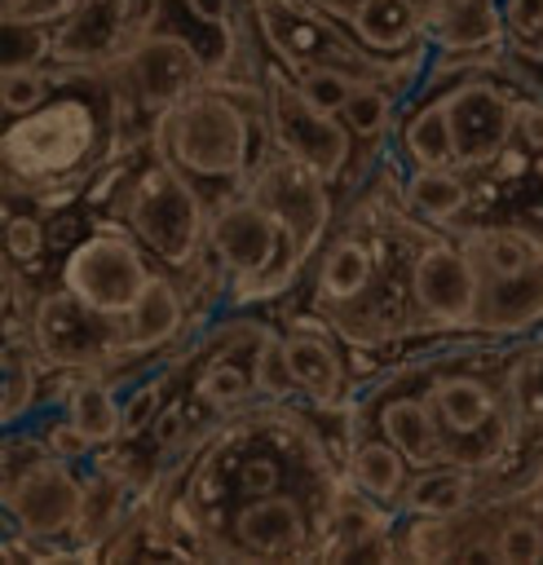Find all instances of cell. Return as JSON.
<instances>
[{
	"mask_svg": "<svg viewBox=\"0 0 543 565\" xmlns=\"http://www.w3.org/2000/svg\"><path fill=\"white\" fill-rule=\"evenodd\" d=\"M503 9V49L525 62V66H543V0H499Z\"/></svg>",
	"mask_w": 543,
	"mask_h": 565,
	"instance_id": "83f0119b",
	"label": "cell"
},
{
	"mask_svg": "<svg viewBox=\"0 0 543 565\" xmlns=\"http://www.w3.org/2000/svg\"><path fill=\"white\" fill-rule=\"evenodd\" d=\"M31 428L40 433V441L57 455V459H66V463H79V468H88L93 463V455H97V446L71 424V415L62 411V406H49V411H35L31 415Z\"/></svg>",
	"mask_w": 543,
	"mask_h": 565,
	"instance_id": "f1b7e54d",
	"label": "cell"
},
{
	"mask_svg": "<svg viewBox=\"0 0 543 565\" xmlns=\"http://www.w3.org/2000/svg\"><path fill=\"white\" fill-rule=\"evenodd\" d=\"M402 106H406V97H402L397 88L375 84V79H358V88H353V97L344 102L340 119L349 124V132L358 137L362 150H375V146L393 132Z\"/></svg>",
	"mask_w": 543,
	"mask_h": 565,
	"instance_id": "d4e9b609",
	"label": "cell"
},
{
	"mask_svg": "<svg viewBox=\"0 0 543 565\" xmlns=\"http://www.w3.org/2000/svg\"><path fill=\"white\" fill-rule=\"evenodd\" d=\"M543 327V260L503 278H481L472 331L490 340H517Z\"/></svg>",
	"mask_w": 543,
	"mask_h": 565,
	"instance_id": "9a60e30c",
	"label": "cell"
},
{
	"mask_svg": "<svg viewBox=\"0 0 543 565\" xmlns=\"http://www.w3.org/2000/svg\"><path fill=\"white\" fill-rule=\"evenodd\" d=\"M459 238L477 265V278H503L543 260V230L525 221H472L459 230Z\"/></svg>",
	"mask_w": 543,
	"mask_h": 565,
	"instance_id": "7402d4cb",
	"label": "cell"
},
{
	"mask_svg": "<svg viewBox=\"0 0 543 565\" xmlns=\"http://www.w3.org/2000/svg\"><path fill=\"white\" fill-rule=\"evenodd\" d=\"M146 141L168 168L190 177L203 190V199L216 207L221 199L238 194L252 168L274 150L260 79H234V75L203 79L199 88H190L150 119Z\"/></svg>",
	"mask_w": 543,
	"mask_h": 565,
	"instance_id": "3957f363",
	"label": "cell"
},
{
	"mask_svg": "<svg viewBox=\"0 0 543 565\" xmlns=\"http://www.w3.org/2000/svg\"><path fill=\"white\" fill-rule=\"evenodd\" d=\"M110 71L124 84V93L146 110V119H155L163 106H172L177 97L212 79L216 62L190 35L150 26L124 40V49L110 57Z\"/></svg>",
	"mask_w": 543,
	"mask_h": 565,
	"instance_id": "8fae6325",
	"label": "cell"
},
{
	"mask_svg": "<svg viewBox=\"0 0 543 565\" xmlns=\"http://www.w3.org/2000/svg\"><path fill=\"white\" fill-rule=\"evenodd\" d=\"M402 203L433 230H459L472 212V177L464 168H402Z\"/></svg>",
	"mask_w": 543,
	"mask_h": 565,
	"instance_id": "44dd1931",
	"label": "cell"
},
{
	"mask_svg": "<svg viewBox=\"0 0 543 565\" xmlns=\"http://www.w3.org/2000/svg\"><path fill=\"white\" fill-rule=\"evenodd\" d=\"M499 494V477L464 463H437L415 468L406 481V494L397 503V516H455L481 499Z\"/></svg>",
	"mask_w": 543,
	"mask_h": 565,
	"instance_id": "ac0fdd59",
	"label": "cell"
},
{
	"mask_svg": "<svg viewBox=\"0 0 543 565\" xmlns=\"http://www.w3.org/2000/svg\"><path fill=\"white\" fill-rule=\"evenodd\" d=\"M296 75V84H300V93L309 97V102H318L322 110H344V102L353 97V88H358V75H349V71H340V66H300V71H291Z\"/></svg>",
	"mask_w": 543,
	"mask_h": 565,
	"instance_id": "f546056e",
	"label": "cell"
},
{
	"mask_svg": "<svg viewBox=\"0 0 543 565\" xmlns=\"http://www.w3.org/2000/svg\"><path fill=\"white\" fill-rule=\"evenodd\" d=\"M446 97V119L455 137V168L472 172L494 163L512 146L517 102L525 93H539L534 79L508 57L499 71H472L450 84H437Z\"/></svg>",
	"mask_w": 543,
	"mask_h": 565,
	"instance_id": "9c48e42d",
	"label": "cell"
},
{
	"mask_svg": "<svg viewBox=\"0 0 543 565\" xmlns=\"http://www.w3.org/2000/svg\"><path fill=\"white\" fill-rule=\"evenodd\" d=\"M57 57V26L31 18H0V75L22 66H44Z\"/></svg>",
	"mask_w": 543,
	"mask_h": 565,
	"instance_id": "484cf974",
	"label": "cell"
},
{
	"mask_svg": "<svg viewBox=\"0 0 543 565\" xmlns=\"http://www.w3.org/2000/svg\"><path fill=\"white\" fill-rule=\"evenodd\" d=\"M88 512V468L57 459L26 424L0 428V534L62 547L75 556Z\"/></svg>",
	"mask_w": 543,
	"mask_h": 565,
	"instance_id": "8992f818",
	"label": "cell"
},
{
	"mask_svg": "<svg viewBox=\"0 0 543 565\" xmlns=\"http://www.w3.org/2000/svg\"><path fill=\"white\" fill-rule=\"evenodd\" d=\"M428 230L433 225L411 216L402 203V172L393 185L384 172H371V181L353 185L349 207H336V221L300 278L305 305H313L349 344L358 380H366L362 358H375L384 371L406 358V340H419L411 256Z\"/></svg>",
	"mask_w": 543,
	"mask_h": 565,
	"instance_id": "6da1fadb",
	"label": "cell"
},
{
	"mask_svg": "<svg viewBox=\"0 0 543 565\" xmlns=\"http://www.w3.org/2000/svg\"><path fill=\"white\" fill-rule=\"evenodd\" d=\"M260 102H265V124H269L274 150L309 163L331 185H358V177H353V159L362 150L358 137L349 132V124L336 110H322L318 102H309L300 93L296 75L269 53L260 57Z\"/></svg>",
	"mask_w": 543,
	"mask_h": 565,
	"instance_id": "ba28073f",
	"label": "cell"
},
{
	"mask_svg": "<svg viewBox=\"0 0 543 565\" xmlns=\"http://www.w3.org/2000/svg\"><path fill=\"white\" fill-rule=\"evenodd\" d=\"M424 22L437 53H490L508 40L499 0H424Z\"/></svg>",
	"mask_w": 543,
	"mask_h": 565,
	"instance_id": "ffe728a7",
	"label": "cell"
},
{
	"mask_svg": "<svg viewBox=\"0 0 543 565\" xmlns=\"http://www.w3.org/2000/svg\"><path fill=\"white\" fill-rule=\"evenodd\" d=\"M146 132L150 119L110 62L53 57V84L31 110L0 106V199H75Z\"/></svg>",
	"mask_w": 543,
	"mask_h": 565,
	"instance_id": "7a4b0ae2",
	"label": "cell"
},
{
	"mask_svg": "<svg viewBox=\"0 0 543 565\" xmlns=\"http://www.w3.org/2000/svg\"><path fill=\"white\" fill-rule=\"evenodd\" d=\"M512 141H517L521 150H543V93H525V97L517 102Z\"/></svg>",
	"mask_w": 543,
	"mask_h": 565,
	"instance_id": "1f68e13d",
	"label": "cell"
},
{
	"mask_svg": "<svg viewBox=\"0 0 543 565\" xmlns=\"http://www.w3.org/2000/svg\"><path fill=\"white\" fill-rule=\"evenodd\" d=\"M102 199L106 207L141 238V247L168 265L177 278H185L203 252H207V216L212 203L203 199V190L181 177L177 168H168L150 141L124 150L102 177Z\"/></svg>",
	"mask_w": 543,
	"mask_h": 565,
	"instance_id": "5b68a950",
	"label": "cell"
},
{
	"mask_svg": "<svg viewBox=\"0 0 543 565\" xmlns=\"http://www.w3.org/2000/svg\"><path fill=\"white\" fill-rule=\"evenodd\" d=\"M278 327H283V349H287V366L296 380V397L309 402L313 411H344L362 380L336 327L313 305L283 309Z\"/></svg>",
	"mask_w": 543,
	"mask_h": 565,
	"instance_id": "7c38bea8",
	"label": "cell"
},
{
	"mask_svg": "<svg viewBox=\"0 0 543 565\" xmlns=\"http://www.w3.org/2000/svg\"><path fill=\"white\" fill-rule=\"evenodd\" d=\"M503 393H508V411H512V428H517V459H521L530 446L543 441V327L508 340Z\"/></svg>",
	"mask_w": 543,
	"mask_h": 565,
	"instance_id": "d6986e66",
	"label": "cell"
},
{
	"mask_svg": "<svg viewBox=\"0 0 543 565\" xmlns=\"http://www.w3.org/2000/svg\"><path fill=\"white\" fill-rule=\"evenodd\" d=\"M477 265L459 234L428 230L411 256V305L424 344H441L455 335H472L477 318Z\"/></svg>",
	"mask_w": 543,
	"mask_h": 565,
	"instance_id": "30bf717a",
	"label": "cell"
},
{
	"mask_svg": "<svg viewBox=\"0 0 543 565\" xmlns=\"http://www.w3.org/2000/svg\"><path fill=\"white\" fill-rule=\"evenodd\" d=\"M411 472L415 468L406 463V455L388 437L344 419V477H349V486H358L366 499H375L388 512H397Z\"/></svg>",
	"mask_w": 543,
	"mask_h": 565,
	"instance_id": "e0dca14e",
	"label": "cell"
},
{
	"mask_svg": "<svg viewBox=\"0 0 543 565\" xmlns=\"http://www.w3.org/2000/svg\"><path fill=\"white\" fill-rule=\"evenodd\" d=\"M362 49L380 57H402L428 44L424 0H322Z\"/></svg>",
	"mask_w": 543,
	"mask_h": 565,
	"instance_id": "5bb4252c",
	"label": "cell"
},
{
	"mask_svg": "<svg viewBox=\"0 0 543 565\" xmlns=\"http://www.w3.org/2000/svg\"><path fill=\"white\" fill-rule=\"evenodd\" d=\"M393 159L402 168H455V137L446 119L441 88H424L406 97V110H397V124L388 132Z\"/></svg>",
	"mask_w": 543,
	"mask_h": 565,
	"instance_id": "2e32d148",
	"label": "cell"
},
{
	"mask_svg": "<svg viewBox=\"0 0 543 565\" xmlns=\"http://www.w3.org/2000/svg\"><path fill=\"white\" fill-rule=\"evenodd\" d=\"M84 0H0V18H31V22H49L62 26Z\"/></svg>",
	"mask_w": 543,
	"mask_h": 565,
	"instance_id": "4dcf8cb0",
	"label": "cell"
},
{
	"mask_svg": "<svg viewBox=\"0 0 543 565\" xmlns=\"http://www.w3.org/2000/svg\"><path fill=\"white\" fill-rule=\"evenodd\" d=\"M252 380H256V393L260 397H296V380H291V366H287V349H283V327L265 318L260 335H256V349H252Z\"/></svg>",
	"mask_w": 543,
	"mask_h": 565,
	"instance_id": "4316f807",
	"label": "cell"
},
{
	"mask_svg": "<svg viewBox=\"0 0 543 565\" xmlns=\"http://www.w3.org/2000/svg\"><path fill=\"white\" fill-rule=\"evenodd\" d=\"M62 411L71 415V424L97 446H115L124 437V393L110 375L102 371H71V384H66V397H62Z\"/></svg>",
	"mask_w": 543,
	"mask_h": 565,
	"instance_id": "603a6c76",
	"label": "cell"
},
{
	"mask_svg": "<svg viewBox=\"0 0 543 565\" xmlns=\"http://www.w3.org/2000/svg\"><path fill=\"white\" fill-rule=\"evenodd\" d=\"M44 371L49 362L26 335H0V428H18L35 415Z\"/></svg>",
	"mask_w": 543,
	"mask_h": 565,
	"instance_id": "cb8c5ba5",
	"label": "cell"
},
{
	"mask_svg": "<svg viewBox=\"0 0 543 565\" xmlns=\"http://www.w3.org/2000/svg\"><path fill=\"white\" fill-rule=\"evenodd\" d=\"M207 252L230 278V309L283 300L300 287L309 260L300 256L291 230L247 190L221 199L207 216Z\"/></svg>",
	"mask_w": 543,
	"mask_h": 565,
	"instance_id": "52a82bcc",
	"label": "cell"
},
{
	"mask_svg": "<svg viewBox=\"0 0 543 565\" xmlns=\"http://www.w3.org/2000/svg\"><path fill=\"white\" fill-rule=\"evenodd\" d=\"M243 190H247L252 199H260V203L291 230L300 256L313 260V252H318V243L327 238V230H331V221H336V207H340L336 185H331L327 177H318L309 163H300V159H291V154H283V150H269V154L252 168V177H247Z\"/></svg>",
	"mask_w": 543,
	"mask_h": 565,
	"instance_id": "4fadbf2b",
	"label": "cell"
},
{
	"mask_svg": "<svg viewBox=\"0 0 543 565\" xmlns=\"http://www.w3.org/2000/svg\"><path fill=\"white\" fill-rule=\"evenodd\" d=\"M503 353L508 340H490L477 331L441 340V349L428 358L415 353L446 463L481 468L494 477L512 468L517 428L503 393Z\"/></svg>",
	"mask_w": 543,
	"mask_h": 565,
	"instance_id": "277c9868",
	"label": "cell"
}]
</instances>
